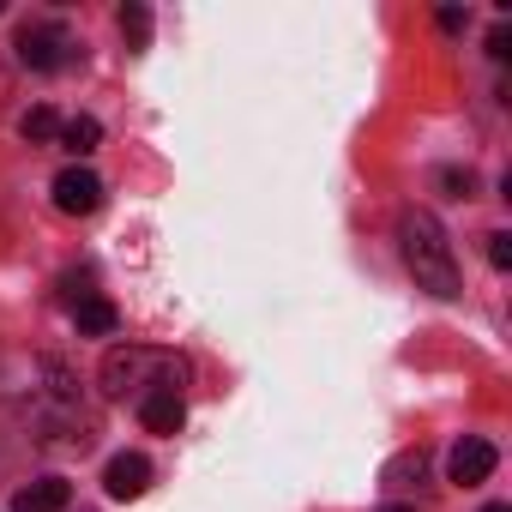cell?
Segmentation results:
<instances>
[{"instance_id":"277c9868","label":"cell","mask_w":512,"mask_h":512,"mask_svg":"<svg viewBox=\"0 0 512 512\" xmlns=\"http://www.w3.org/2000/svg\"><path fill=\"white\" fill-rule=\"evenodd\" d=\"M97 205H103V181H97L91 169L73 163V169L55 175V211H67V217H91Z\"/></svg>"},{"instance_id":"9a60e30c","label":"cell","mask_w":512,"mask_h":512,"mask_svg":"<svg viewBox=\"0 0 512 512\" xmlns=\"http://www.w3.org/2000/svg\"><path fill=\"white\" fill-rule=\"evenodd\" d=\"M488 55H494V61H506V55H512V37H506V25L488 37Z\"/></svg>"},{"instance_id":"6da1fadb","label":"cell","mask_w":512,"mask_h":512,"mask_svg":"<svg viewBox=\"0 0 512 512\" xmlns=\"http://www.w3.org/2000/svg\"><path fill=\"white\" fill-rule=\"evenodd\" d=\"M398 241H404V266H410L416 290L452 302V296H458V266H452V241H446L440 217L410 205V211L398 217Z\"/></svg>"},{"instance_id":"9c48e42d","label":"cell","mask_w":512,"mask_h":512,"mask_svg":"<svg viewBox=\"0 0 512 512\" xmlns=\"http://www.w3.org/2000/svg\"><path fill=\"white\" fill-rule=\"evenodd\" d=\"M73 326H79L85 338H109V332L121 326V314H115V302H103V296H85V302L73 308Z\"/></svg>"},{"instance_id":"7c38bea8","label":"cell","mask_w":512,"mask_h":512,"mask_svg":"<svg viewBox=\"0 0 512 512\" xmlns=\"http://www.w3.org/2000/svg\"><path fill=\"white\" fill-rule=\"evenodd\" d=\"M19 133H25L31 145H43V139H61V115H55V109H31V115L19 121Z\"/></svg>"},{"instance_id":"5bb4252c","label":"cell","mask_w":512,"mask_h":512,"mask_svg":"<svg viewBox=\"0 0 512 512\" xmlns=\"http://www.w3.org/2000/svg\"><path fill=\"white\" fill-rule=\"evenodd\" d=\"M488 266H494V272H506V266H512V235H506V229H500V235H488Z\"/></svg>"},{"instance_id":"d6986e66","label":"cell","mask_w":512,"mask_h":512,"mask_svg":"<svg viewBox=\"0 0 512 512\" xmlns=\"http://www.w3.org/2000/svg\"><path fill=\"white\" fill-rule=\"evenodd\" d=\"M482 512H512V506H482Z\"/></svg>"},{"instance_id":"52a82bcc","label":"cell","mask_w":512,"mask_h":512,"mask_svg":"<svg viewBox=\"0 0 512 512\" xmlns=\"http://www.w3.org/2000/svg\"><path fill=\"white\" fill-rule=\"evenodd\" d=\"M67 500H73V488L61 476H43V482H25L13 494V512H67Z\"/></svg>"},{"instance_id":"ba28073f","label":"cell","mask_w":512,"mask_h":512,"mask_svg":"<svg viewBox=\"0 0 512 512\" xmlns=\"http://www.w3.org/2000/svg\"><path fill=\"white\" fill-rule=\"evenodd\" d=\"M139 422H145L151 434H181V422H187L181 392H151V398L139 404Z\"/></svg>"},{"instance_id":"5b68a950","label":"cell","mask_w":512,"mask_h":512,"mask_svg":"<svg viewBox=\"0 0 512 512\" xmlns=\"http://www.w3.org/2000/svg\"><path fill=\"white\" fill-rule=\"evenodd\" d=\"M446 470H452V482H458V488H476V482H488V476H494V446L470 434V440H458V446H452Z\"/></svg>"},{"instance_id":"ac0fdd59","label":"cell","mask_w":512,"mask_h":512,"mask_svg":"<svg viewBox=\"0 0 512 512\" xmlns=\"http://www.w3.org/2000/svg\"><path fill=\"white\" fill-rule=\"evenodd\" d=\"M380 512H416V506H380Z\"/></svg>"},{"instance_id":"4fadbf2b","label":"cell","mask_w":512,"mask_h":512,"mask_svg":"<svg viewBox=\"0 0 512 512\" xmlns=\"http://www.w3.org/2000/svg\"><path fill=\"white\" fill-rule=\"evenodd\" d=\"M121 37H127V49H145L151 43V13L145 7H121Z\"/></svg>"},{"instance_id":"e0dca14e","label":"cell","mask_w":512,"mask_h":512,"mask_svg":"<svg viewBox=\"0 0 512 512\" xmlns=\"http://www.w3.org/2000/svg\"><path fill=\"white\" fill-rule=\"evenodd\" d=\"M440 31H464V13L458 7H440Z\"/></svg>"},{"instance_id":"7a4b0ae2","label":"cell","mask_w":512,"mask_h":512,"mask_svg":"<svg viewBox=\"0 0 512 512\" xmlns=\"http://www.w3.org/2000/svg\"><path fill=\"white\" fill-rule=\"evenodd\" d=\"M187 380V362L169 356V350H145V344H121L103 356V392L109 398H133L145 404L151 392H181Z\"/></svg>"},{"instance_id":"3957f363","label":"cell","mask_w":512,"mask_h":512,"mask_svg":"<svg viewBox=\"0 0 512 512\" xmlns=\"http://www.w3.org/2000/svg\"><path fill=\"white\" fill-rule=\"evenodd\" d=\"M13 49H19V61H25L31 73H55V67L67 61V49H73V37H67L61 25H25Z\"/></svg>"},{"instance_id":"30bf717a","label":"cell","mask_w":512,"mask_h":512,"mask_svg":"<svg viewBox=\"0 0 512 512\" xmlns=\"http://www.w3.org/2000/svg\"><path fill=\"white\" fill-rule=\"evenodd\" d=\"M61 145H67L73 157H91V151L103 145V127H97L91 115H73V121H61Z\"/></svg>"},{"instance_id":"8fae6325","label":"cell","mask_w":512,"mask_h":512,"mask_svg":"<svg viewBox=\"0 0 512 512\" xmlns=\"http://www.w3.org/2000/svg\"><path fill=\"white\" fill-rule=\"evenodd\" d=\"M428 476V452L416 446V452H398L392 464H386V488H416Z\"/></svg>"},{"instance_id":"8992f818","label":"cell","mask_w":512,"mask_h":512,"mask_svg":"<svg viewBox=\"0 0 512 512\" xmlns=\"http://www.w3.org/2000/svg\"><path fill=\"white\" fill-rule=\"evenodd\" d=\"M103 488H109V500H139L151 488V464L139 452H115L109 470H103Z\"/></svg>"},{"instance_id":"2e32d148","label":"cell","mask_w":512,"mask_h":512,"mask_svg":"<svg viewBox=\"0 0 512 512\" xmlns=\"http://www.w3.org/2000/svg\"><path fill=\"white\" fill-rule=\"evenodd\" d=\"M440 181H446V187H452V193H458V199H464V193H470V187H476V181H470V175H464V169H446V175H440Z\"/></svg>"}]
</instances>
